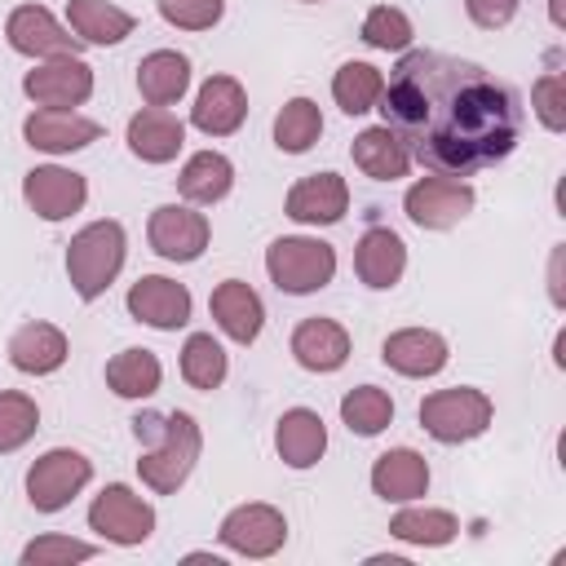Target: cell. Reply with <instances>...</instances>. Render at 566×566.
I'll list each match as a JSON object with an SVG mask.
<instances>
[{"label":"cell","mask_w":566,"mask_h":566,"mask_svg":"<svg viewBox=\"0 0 566 566\" xmlns=\"http://www.w3.org/2000/svg\"><path fill=\"white\" fill-rule=\"evenodd\" d=\"M371 491L385 504H411L429 491V460L411 447H389L371 464Z\"/></svg>","instance_id":"cb8c5ba5"},{"label":"cell","mask_w":566,"mask_h":566,"mask_svg":"<svg viewBox=\"0 0 566 566\" xmlns=\"http://www.w3.org/2000/svg\"><path fill=\"white\" fill-rule=\"evenodd\" d=\"M88 531H97L106 544L137 548L155 535V509L124 482H106L88 504Z\"/></svg>","instance_id":"52a82bcc"},{"label":"cell","mask_w":566,"mask_h":566,"mask_svg":"<svg viewBox=\"0 0 566 566\" xmlns=\"http://www.w3.org/2000/svg\"><path fill=\"white\" fill-rule=\"evenodd\" d=\"M548 13H553V27H562L566 18H562V0H548Z\"/></svg>","instance_id":"ee69618b"},{"label":"cell","mask_w":566,"mask_h":566,"mask_svg":"<svg viewBox=\"0 0 566 566\" xmlns=\"http://www.w3.org/2000/svg\"><path fill=\"white\" fill-rule=\"evenodd\" d=\"M226 371H230V358H226L221 340L212 332H190L186 345H181V380L190 389L212 394V389H221Z\"/></svg>","instance_id":"d6a6232c"},{"label":"cell","mask_w":566,"mask_h":566,"mask_svg":"<svg viewBox=\"0 0 566 566\" xmlns=\"http://www.w3.org/2000/svg\"><path fill=\"white\" fill-rule=\"evenodd\" d=\"M407 270V243L389 226H371L354 243V274L371 292H389Z\"/></svg>","instance_id":"44dd1931"},{"label":"cell","mask_w":566,"mask_h":566,"mask_svg":"<svg viewBox=\"0 0 566 566\" xmlns=\"http://www.w3.org/2000/svg\"><path fill=\"white\" fill-rule=\"evenodd\" d=\"M517 9H522V0H464L469 22L482 27V31H500V27H509V22L517 18Z\"/></svg>","instance_id":"60d3db41"},{"label":"cell","mask_w":566,"mask_h":566,"mask_svg":"<svg viewBox=\"0 0 566 566\" xmlns=\"http://www.w3.org/2000/svg\"><path fill=\"white\" fill-rule=\"evenodd\" d=\"M349 155H354V168H358L363 177H371V181H402V177L411 172L407 146H402L385 124L363 128V133L354 137Z\"/></svg>","instance_id":"83f0119b"},{"label":"cell","mask_w":566,"mask_h":566,"mask_svg":"<svg viewBox=\"0 0 566 566\" xmlns=\"http://www.w3.org/2000/svg\"><path fill=\"white\" fill-rule=\"evenodd\" d=\"M265 274L287 296L323 292L336 279V248L318 234H283L265 248Z\"/></svg>","instance_id":"3957f363"},{"label":"cell","mask_w":566,"mask_h":566,"mask_svg":"<svg viewBox=\"0 0 566 566\" xmlns=\"http://www.w3.org/2000/svg\"><path fill=\"white\" fill-rule=\"evenodd\" d=\"M164 433H168V411H137L133 416V438H137L142 451L155 447Z\"/></svg>","instance_id":"b9f144b4"},{"label":"cell","mask_w":566,"mask_h":566,"mask_svg":"<svg viewBox=\"0 0 566 566\" xmlns=\"http://www.w3.org/2000/svg\"><path fill=\"white\" fill-rule=\"evenodd\" d=\"M292 358H296L305 371H318V376L340 371V367L349 363V332H345L336 318H323V314L301 318V323L292 327Z\"/></svg>","instance_id":"7402d4cb"},{"label":"cell","mask_w":566,"mask_h":566,"mask_svg":"<svg viewBox=\"0 0 566 566\" xmlns=\"http://www.w3.org/2000/svg\"><path fill=\"white\" fill-rule=\"evenodd\" d=\"M380 88H385V71L371 66V62H340L336 75H332V97L345 115H367L376 111L380 102Z\"/></svg>","instance_id":"836d02e7"},{"label":"cell","mask_w":566,"mask_h":566,"mask_svg":"<svg viewBox=\"0 0 566 566\" xmlns=\"http://www.w3.org/2000/svg\"><path fill=\"white\" fill-rule=\"evenodd\" d=\"M97 557V544L71 539V535H40L22 548V566H66V562H88Z\"/></svg>","instance_id":"74e56055"},{"label":"cell","mask_w":566,"mask_h":566,"mask_svg":"<svg viewBox=\"0 0 566 566\" xmlns=\"http://www.w3.org/2000/svg\"><path fill=\"white\" fill-rule=\"evenodd\" d=\"M199 451H203V433H199V420L190 411H168V433L142 451L137 460V478L142 486H150L155 495H172L199 464Z\"/></svg>","instance_id":"5b68a950"},{"label":"cell","mask_w":566,"mask_h":566,"mask_svg":"<svg viewBox=\"0 0 566 566\" xmlns=\"http://www.w3.org/2000/svg\"><path fill=\"white\" fill-rule=\"evenodd\" d=\"M473 203H478L473 186L460 181V177H447V172L442 177H420L402 195V212L420 230H451L473 212Z\"/></svg>","instance_id":"30bf717a"},{"label":"cell","mask_w":566,"mask_h":566,"mask_svg":"<svg viewBox=\"0 0 566 566\" xmlns=\"http://www.w3.org/2000/svg\"><path fill=\"white\" fill-rule=\"evenodd\" d=\"M248 119V93L234 75H208L195 93V106H190V124L203 133V137H230L239 133Z\"/></svg>","instance_id":"ac0fdd59"},{"label":"cell","mask_w":566,"mask_h":566,"mask_svg":"<svg viewBox=\"0 0 566 566\" xmlns=\"http://www.w3.org/2000/svg\"><path fill=\"white\" fill-rule=\"evenodd\" d=\"M66 27L84 40V44H119L133 35L137 18L128 9H119L115 0H66Z\"/></svg>","instance_id":"f1b7e54d"},{"label":"cell","mask_w":566,"mask_h":566,"mask_svg":"<svg viewBox=\"0 0 566 566\" xmlns=\"http://www.w3.org/2000/svg\"><path fill=\"white\" fill-rule=\"evenodd\" d=\"M159 385H164V363L142 345H128L106 363V389L119 394V398H133V402L155 398Z\"/></svg>","instance_id":"f546056e"},{"label":"cell","mask_w":566,"mask_h":566,"mask_svg":"<svg viewBox=\"0 0 566 566\" xmlns=\"http://www.w3.org/2000/svg\"><path fill=\"white\" fill-rule=\"evenodd\" d=\"M124 142H128L133 159H142V164H172L186 146V124L168 106H142L128 119Z\"/></svg>","instance_id":"d6986e66"},{"label":"cell","mask_w":566,"mask_h":566,"mask_svg":"<svg viewBox=\"0 0 566 566\" xmlns=\"http://www.w3.org/2000/svg\"><path fill=\"white\" fill-rule=\"evenodd\" d=\"M323 137V111L314 97H287L274 115V146L283 155H305Z\"/></svg>","instance_id":"1f68e13d"},{"label":"cell","mask_w":566,"mask_h":566,"mask_svg":"<svg viewBox=\"0 0 566 566\" xmlns=\"http://www.w3.org/2000/svg\"><path fill=\"white\" fill-rule=\"evenodd\" d=\"M71 358V340L57 323L31 318L9 336V367L22 376H53Z\"/></svg>","instance_id":"ffe728a7"},{"label":"cell","mask_w":566,"mask_h":566,"mask_svg":"<svg viewBox=\"0 0 566 566\" xmlns=\"http://www.w3.org/2000/svg\"><path fill=\"white\" fill-rule=\"evenodd\" d=\"M124 305H128V314H133L137 323H146V327H155V332H177V327H186V323H190V310H195L190 287L177 283V279H168V274H142V279L128 287Z\"/></svg>","instance_id":"5bb4252c"},{"label":"cell","mask_w":566,"mask_h":566,"mask_svg":"<svg viewBox=\"0 0 566 566\" xmlns=\"http://www.w3.org/2000/svg\"><path fill=\"white\" fill-rule=\"evenodd\" d=\"M305 4H323V0H305Z\"/></svg>","instance_id":"f6af8a7d"},{"label":"cell","mask_w":566,"mask_h":566,"mask_svg":"<svg viewBox=\"0 0 566 566\" xmlns=\"http://www.w3.org/2000/svg\"><path fill=\"white\" fill-rule=\"evenodd\" d=\"M4 40H9L13 53H22V57H31V62L80 57V49H84V40H80L66 22H57L44 4H18V9H9V18H4Z\"/></svg>","instance_id":"ba28073f"},{"label":"cell","mask_w":566,"mask_h":566,"mask_svg":"<svg viewBox=\"0 0 566 566\" xmlns=\"http://www.w3.org/2000/svg\"><path fill=\"white\" fill-rule=\"evenodd\" d=\"M363 44L367 49H380V53H407L411 49V18L398 9V4H371L363 27H358Z\"/></svg>","instance_id":"d590c367"},{"label":"cell","mask_w":566,"mask_h":566,"mask_svg":"<svg viewBox=\"0 0 566 566\" xmlns=\"http://www.w3.org/2000/svg\"><path fill=\"white\" fill-rule=\"evenodd\" d=\"M155 9L177 31H212L226 13V0H155Z\"/></svg>","instance_id":"ab89813d"},{"label":"cell","mask_w":566,"mask_h":566,"mask_svg":"<svg viewBox=\"0 0 566 566\" xmlns=\"http://www.w3.org/2000/svg\"><path fill=\"white\" fill-rule=\"evenodd\" d=\"M380 358H385L389 371L411 376V380H424V376H438L451 363V345L433 327H398V332L385 336Z\"/></svg>","instance_id":"e0dca14e"},{"label":"cell","mask_w":566,"mask_h":566,"mask_svg":"<svg viewBox=\"0 0 566 566\" xmlns=\"http://www.w3.org/2000/svg\"><path fill=\"white\" fill-rule=\"evenodd\" d=\"M93 66L84 57H49V62H35L27 75H22V93L35 102V106H49V111H75L93 97Z\"/></svg>","instance_id":"7c38bea8"},{"label":"cell","mask_w":566,"mask_h":566,"mask_svg":"<svg viewBox=\"0 0 566 566\" xmlns=\"http://www.w3.org/2000/svg\"><path fill=\"white\" fill-rule=\"evenodd\" d=\"M548 296H553L557 310L566 305V292H562V243L553 248V261H548Z\"/></svg>","instance_id":"7bdbcfd3"},{"label":"cell","mask_w":566,"mask_h":566,"mask_svg":"<svg viewBox=\"0 0 566 566\" xmlns=\"http://www.w3.org/2000/svg\"><path fill=\"white\" fill-rule=\"evenodd\" d=\"M340 424L358 438H376L394 424V398L380 385H354L340 398Z\"/></svg>","instance_id":"e575fe53"},{"label":"cell","mask_w":566,"mask_h":566,"mask_svg":"<svg viewBox=\"0 0 566 566\" xmlns=\"http://www.w3.org/2000/svg\"><path fill=\"white\" fill-rule=\"evenodd\" d=\"M22 199L40 221H66L88 203V177L62 164H35L22 177Z\"/></svg>","instance_id":"4fadbf2b"},{"label":"cell","mask_w":566,"mask_h":566,"mask_svg":"<svg viewBox=\"0 0 566 566\" xmlns=\"http://www.w3.org/2000/svg\"><path fill=\"white\" fill-rule=\"evenodd\" d=\"M128 256V234L119 221H88L84 230L71 234L66 243V279L80 301H97L124 270Z\"/></svg>","instance_id":"7a4b0ae2"},{"label":"cell","mask_w":566,"mask_h":566,"mask_svg":"<svg viewBox=\"0 0 566 566\" xmlns=\"http://www.w3.org/2000/svg\"><path fill=\"white\" fill-rule=\"evenodd\" d=\"M40 429V407L22 389H0V455L27 447Z\"/></svg>","instance_id":"8d00e7d4"},{"label":"cell","mask_w":566,"mask_h":566,"mask_svg":"<svg viewBox=\"0 0 566 566\" xmlns=\"http://www.w3.org/2000/svg\"><path fill=\"white\" fill-rule=\"evenodd\" d=\"M274 451L287 469H314L327 451V424L310 407H287L274 424Z\"/></svg>","instance_id":"d4e9b609"},{"label":"cell","mask_w":566,"mask_h":566,"mask_svg":"<svg viewBox=\"0 0 566 566\" xmlns=\"http://www.w3.org/2000/svg\"><path fill=\"white\" fill-rule=\"evenodd\" d=\"M531 111H535V119L548 133H562L566 128V75L562 71H544L531 84Z\"/></svg>","instance_id":"f35d334b"},{"label":"cell","mask_w":566,"mask_h":566,"mask_svg":"<svg viewBox=\"0 0 566 566\" xmlns=\"http://www.w3.org/2000/svg\"><path fill=\"white\" fill-rule=\"evenodd\" d=\"M146 239L164 261L190 265V261L203 256V248L212 239V226L195 203H159L146 221Z\"/></svg>","instance_id":"8fae6325"},{"label":"cell","mask_w":566,"mask_h":566,"mask_svg":"<svg viewBox=\"0 0 566 566\" xmlns=\"http://www.w3.org/2000/svg\"><path fill=\"white\" fill-rule=\"evenodd\" d=\"M376 111L407 146L411 164L447 177H469L509 159L522 137L517 93L486 75V66L438 49L398 53Z\"/></svg>","instance_id":"6da1fadb"},{"label":"cell","mask_w":566,"mask_h":566,"mask_svg":"<svg viewBox=\"0 0 566 566\" xmlns=\"http://www.w3.org/2000/svg\"><path fill=\"white\" fill-rule=\"evenodd\" d=\"M102 137V124L80 115V111H49V106H35L27 119H22V142L31 150H44V155H71V150H84Z\"/></svg>","instance_id":"9a60e30c"},{"label":"cell","mask_w":566,"mask_h":566,"mask_svg":"<svg viewBox=\"0 0 566 566\" xmlns=\"http://www.w3.org/2000/svg\"><path fill=\"white\" fill-rule=\"evenodd\" d=\"M190 88V57L177 49H155L137 62V93L146 106H177Z\"/></svg>","instance_id":"484cf974"},{"label":"cell","mask_w":566,"mask_h":566,"mask_svg":"<svg viewBox=\"0 0 566 566\" xmlns=\"http://www.w3.org/2000/svg\"><path fill=\"white\" fill-rule=\"evenodd\" d=\"M208 310H212L217 327H221L234 345H252V340L261 336V327H265V305H261V296L252 292V283H243V279L217 283L212 296H208Z\"/></svg>","instance_id":"603a6c76"},{"label":"cell","mask_w":566,"mask_h":566,"mask_svg":"<svg viewBox=\"0 0 566 566\" xmlns=\"http://www.w3.org/2000/svg\"><path fill=\"white\" fill-rule=\"evenodd\" d=\"M389 535L402 539V544H416V548H442L460 535V517L451 509H429V504H407L389 517Z\"/></svg>","instance_id":"4dcf8cb0"},{"label":"cell","mask_w":566,"mask_h":566,"mask_svg":"<svg viewBox=\"0 0 566 566\" xmlns=\"http://www.w3.org/2000/svg\"><path fill=\"white\" fill-rule=\"evenodd\" d=\"M93 482V460L75 447H53L27 469V500L35 513H62Z\"/></svg>","instance_id":"8992f818"},{"label":"cell","mask_w":566,"mask_h":566,"mask_svg":"<svg viewBox=\"0 0 566 566\" xmlns=\"http://www.w3.org/2000/svg\"><path fill=\"white\" fill-rule=\"evenodd\" d=\"M234 190V164L221 150H195L177 172V195L195 208H212Z\"/></svg>","instance_id":"4316f807"},{"label":"cell","mask_w":566,"mask_h":566,"mask_svg":"<svg viewBox=\"0 0 566 566\" xmlns=\"http://www.w3.org/2000/svg\"><path fill=\"white\" fill-rule=\"evenodd\" d=\"M491 416H495L491 394L486 389H473V385L433 389L420 402V429L433 442H442V447H460V442L482 438L491 429Z\"/></svg>","instance_id":"277c9868"},{"label":"cell","mask_w":566,"mask_h":566,"mask_svg":"<svg viewBox=\"0 0 566 566\" xmlns=\"http://www.w3.org/2000/svg\"><path fill=\"white\" fill-rule=\"evenodd\" d=\"M217 539L239 553V557H252V562H265L274 557L283 544H287V517L283 509L265 504V500H252V504H234L221 526H217Z\"/></svg>","instance_id":"9c48e42d"},{"label":"cell","mask_w":566,"mask_h":566,"mask_svg":"<svg viewBox=\"0 0 566 566\" xmlns=\"http://www.w3.org/2000/svg\"><path fill=\"white\" fill-rule=\"evenodd\" d=\"M283 212L296 226H336L349 212V181L340 172H310V177L292 181Z\"/></svg>","instance_id":"2e32d148"}]
</instances>
